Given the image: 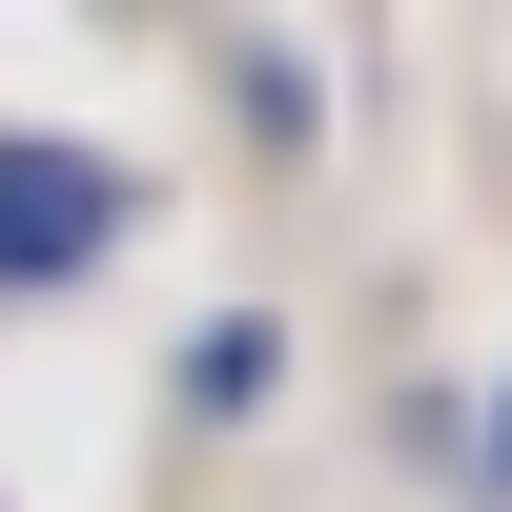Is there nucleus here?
Instances as JSON below:
<instances>
[{
  "mask_svg": "<svg viewBox=\"0 0 512 512\" xmlns=\"http://www.w3.org/2000/svg\"><path fill=\"white\" fill-rule=\"evenodd\" d=\"M103 246H123V164L0 144V287H62V267H103Z\"/></svg>",
  "mask_w": 512,
  "mask_h": 512,
  "instance_id": "1",
  "label": "nucleus"
}]
</instances>
